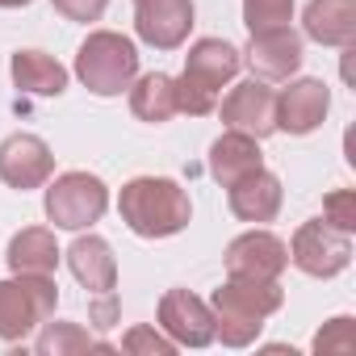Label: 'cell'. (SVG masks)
I'll use <instances>...</instances> for the list:
<instances>
[{"label": "cell", "mask_w": 356, "mask_h": 356, "mask_svg": "<svg viewBox=\"0 0 356 356\" xmlns=\"http://www.w3.org/2000/svg\"><path fill=\"white\" fill-rule=\"evenodd\" d=\"M138 13H134V30L143 42L172 51L189 38L193 26V0H134Z\"/></svg>", "instance_id": "9c48e42d"}, {"label": "cell", "mask_w": 356, "mask_h": 356, "mask_svg": "<svg viewBox=\"0 0 356 356\" xmlns=\"http://www.w3.org/2000/svg\"><path fill=\"white\" fill-rule=\"evenodd\" d=\"M109 352L105 343H97V339H88V331H80V327H72V323H51L47 331H42V339H38V352L42 356H63V352Z\"/></svg>", "instance_id": "7402d4cb"}, {"label": "cell", "mask_w": 356, "mask_h": 356, "mask_svg": "<svg viewBox=\"0 0 356 356\" xmlns=\"http://www.w3.org/2000/svg\"><path fill=\"white\" fill-rule=\"evenodd\" d=\"M285 260H289L285 243L268 231H252L227 248V273L243 281H273L285 268Z\"/></svg>", "instance_id": "7c38bea8"}, {"label": "cell", "mask_w": 356, "mask_h": 356, "mask_svg": "<svg viewBox=\"0 0 356 356\" xmlns=\"http://www.w3.org/2000/svg\"><path fill=\"white\" fill-rule=\"evenodd\" d=\"M92 318H97V327H113V318H118V302H113V293H101Z\"/></svg>", "instance_id": "83f0119b"}, {"label": "cell", "mask_w": 356, "mask_h": 356, "mask_svg": "<svg viewBox=\"0 0 356 356\" xmlns=\"http://www.w3.org/2000/svg\"><path fill=\"white\" fill-rule=\"evenodd\" d=\"M126 352H151V356H168L172 352V339H163L159 331H151V327H134L130 335H126V343H122Z\"/></svg>", "instance_id": "484cf974"}, {"label": "cell", "mask_w": 356, "mask_h": 356, "mask_svg": "<svg viewBox=\"0 0 356 356\" xmlns=\"http://www.w3.org/2000/svg\"><path fill=\"white\" fill-rule=\"evenodd\" d=\"M281 306V289L273 281H243L231 277L218 293H214V331L222 335V343L239 348L248 343L260 323Z\"/></svg>", "instance_id": "3957f363"}, {"label": "cell", "mask_w": 356, "mask_h": 356, "mask_svg": "<svg viewBox=\"0 0 356 356\" xmlns=\"http://www.w3.org/2000/svg\"><path fill=\"white\" fill-rule=\"evenodd\" d=\"M306 34L327 47H348L356 38V0H310Z\"/></svg>", "instance_id": "2e32d148"}, {"label": "cell", "mask_w": 356, "mask_h": 356, "mask_svg": "<svg viewBox=\"0 0 356 356\" xmlns=\"http://www.w3.org/2000/svg\"><path fill=\"white\" fill-rule=\"evenodd\" d=\"M67 260H72V273L80 277V285H88L92 293H113L118 264H113V252H109L105 239H97V235L76 239L72 252H67Z\"/></svg>", "instance_id": "e0dca14e"}, {"label": "cell", "mask_w": 356, "mask_h": 356, "mask_svg": "<svg viewBox=\"0 0 356 356\" xmlns=\"http://www.w3.org/2000/svg\"><path fill=\"white\" fill-rule=\"evenodd\" d=\"M0 5H5V9H17V5H30V0H0Z\"/></svg>", "instance_id": "f1b7e54d"}, {"label": "cell", "mask_w": 356, "mask_h": 356, "mask_svg": "<svg viewBox=\"0 0 356 356\" xmlns=\"http://www.w3.org/2000/svg\"><path fill=\"white\" fill-rule=\"evenodd\" d=\"M109 206V193L97 176L88 172H67L47 189V214L55 227H67V231H80L88 222H97Z\"/></svg>", "instance_id": "8992f818"}, {"label": "cell", "mask_w": 356, "mask_h": 356, "mask_svg": "<svg viewBox=\"0 0 356 356\" xmlns=\"http://www.w3.org/2000/svg\"><path fill=\"white\" fill-rule=\"evenodd\" d=\"M126 227L143 239H163V235H176L185 222H189V197L181 185L163 181V176H138L122 189V202H118Z\"/></svg>", "instance_id": "6da1fadb"}, {"label": "cell", "mask_w": 356, "mask_h": 356, "mask_svg": "<svg viewBox=\"0 0 356 356\" xmlns=\"http://www.w3.org/2000/svg\"><path fill=\"white\" fill-rule=\"evenodd\" d=\"M9 264H13V273H55L59 248H55L51 231H22L9 243Z\"/></svg>", "instance_id": "44dd1931"}, {"label": "cell", "mask_w": 356, "mask_h": 356, "mask_svg": "<svg viewBox=\"0 0 356 356\" xmlns=\"http://www.w3.org/2000/svg\"><path fill=\"white\" fill-rule=\"evenodd\" d=\"M289 13H293V0H243V17L252 34L289 26Z\"/></svg>", "instance_id": "603a6c76"}, {"label": "cell", "mask_w": 356, "mask_h": 356, "mask_svg": "<svg viewBox=\"0 0 356 356\" xmlns=\"http://www.w3.org/2000/svg\"><path fill=\"white\" fill-rule=\"evenodd\" d=\"M222 122L239 134H252V138L273 134L277 130V92L260 80L231 88V97L222 101Z\"/></svg>", "instance_id": "30bf717a"}, {"label": "cell", "mask_w": 356, "mask_h": 356, "mask_svg": "<svg viewBox=\"0 0 356 356\" xmlns=\"http://www.w3.org/2000/svg\"><path fill=\"white\" fill-rule=\"evenodd\" d=\"M159 323H163V331H168L176 343H189V348H202V343L214 339V310H210L202 298H193L189 289L163 293V302H159Z\"/></svg>", "instance_id": "8fae6325"}, {"label": "cell", "mask_w": 356, "mask_h": 356, "mask_svg": "<svg viewBox=\"0 0 356 356\" xmlns=\"http://www.w3.org/2000/svg\"><path fill=\"white\" fill-rule=\"evenodd\" d=\"M130 109L143 122H168L176 113V84H172V76H159V72L143 76L130 88Z\"/></svg>", "instance_id": "ffe728a7"}, {"label": "cell", "mask_w": 356, "mask_h": 356, "mask_svg": "<svg viewBox=\"0 0 356 356\" xmlns=\"http://www.w3.org/2000/svg\"><path fill=\"white\" fill-rule=\"evenodd\" d=\"M248 63L260 80H285L298 72L302 63V38L289 30V26H277V30H260L252 34V51H248Z\"/></svg>", "instance_id": "4fadbf2b"}, {"label": "cell", "mask_w": 356, "mask_h": 356, "mask_svg": "<svg viewBox=\"0 0 356 356\" xmlns=\"http://www.w3.org/2000/svg\"><path fill=\"white\" fill-rule=\"evenodd\" d=\"M76 72H80V80H84L92 92L113 97V92L130 88V80H134V72H138V55H134L130 38L101 30V34H92V38L80 47Z\"/></svg>", "instance_id": "277c9868"}, {"label": "cell", "mask_w": 356, "mask_h": 356, "mask_svg": "<svg viewBox=\"0 0 356 356\" xmlns=\"http://www.w3.org/2000/svg\"><path fill=\"white\" fill-rule=\"evenodd\" d=\"M55 172V155L34 134H13L0 143V181L13 189H38Z\"/></svg>", "instance_id": "ba28073f"}, {"label": "cell", "mask_w": 356, "mask_h": 356, "mask_svg": "<svg viewBox=\"0 0 356 356\" xmlns=\"http://www.w3.org/2000/svg\"><path fill=\"white\" fill-rule=\"evenodd\" d=\"M327 113V88L318 80H298L277 97V126L289 134H306Z\"/></svg>", "instance_id": "5bb4252c"}, {"label": "cell", "mask_w": 356, "mask_h": 356, "mask_svg": "<svg viewBox=\"0 0 356 356\" xmlns=\"http://www.w3.org/2000/svg\"><path fill=\"white\" fill-rule=\"evenodd\" d=\"M348 260H352L348 231H335L331 222H306L293 235V264L310 277H335L339 268H348Z\"/></svg>", "instance_id": "52a82bcc"}, {"label": "cell", "mask_w": 356, "mask_h": 356, "mask_svg": "<svg viewBox=\"0 0 356 356\" xmlns=\"http://www.w3.org/2000/svg\"><path fill=\"white\" fill-rule=\"evenodd\" d=\"M231 210L243 222H268L281 210V185H277V176H268L264 168H256V172L243 176V181H235L231 185Z\"/></svg>", "instance_id": "9a60e30c"}, {"label": "cell", "mask_w": 356, "mask_h": 356, "mask_svg": "<svg viewBox=\"0 0 356 356\" xmlns=\"http://www.w3.org/2000/svg\"><path fill=\"white\" fill-rule=\"evenodd\" d=\"M323 210H327V222L335 227V231H348L352 235V227H356V193H331L327 202H323Z\"/></svg>", "instance_id": "d4e9b609"}, {"label": "cell", "mask_w": 356, "mask_h": 356, "mask_svg": "<svg viewBox=\"0 0 356 356\" xmlns=\"http://www.w3.org/2000/svg\"><path fill=\"white\" fill-rule=\"evenodd\" d=\"M105 5L109 0H55V9L63 17H72V22H97L105 13Z\"/></svg>", "instance_id": "4316f807"}, {"label": "cell", "mask_w": 356, "mask_h": 356, "mask_svg": "<svg viewBox=\"0 0 356 356\" xmlns=\"http://www.w3.org/2000/svg\"><path fill=\"white\" fill-rule=\"evenodd\" d=\"M239 72V51L218 38H202L189 59L185 76L172 80L176 84V113H210L218 105V88Z\"/></svg>", "instance_id": "7a4b0ae2"}, {"label": "cell", "mask_w": 356, "mask_h": 356, "mask_svg": "<svg viewBox=\"0 0 356 356\" xmlns=\"http://www.w3.org/2000/svg\"><path fill=\"white\" fill-rule=\"evenodd\" d=\"M13 80H17L22 92H34V97H59L67 88V72L42 51L13 55Z\"/></svg>", "instance_id": "d6986e66"}, {"label": "cell", "mask_w": 356, "mask_h": 356, "mask_svg": "<svg viewBox=\"0 0 356 356\" xmlns=\"http://www.w3.org/2000/svg\"><path fill=\"white\" fill-rule=\"evenodd\" d=\"M210 168H214L218 181L231 189L235 181H243L248 172H256V168H260V138L239 134V130L222 134V138L214 143V151H210Z\"/></svg>", "instance_id": "ac0fdd59"}, {"label": "cell", "mask_w": 356, "mask_h": 356, "mask_svg": "<svg viewBox=\"0 0 356 356\" xmlns=\"http://www.w3.org/2000/svg\"><path fill=\"white\" fill-rule=\"evenodd\" d=\"M55 298L59 293L51 273H22V281H0V335L22 339L30 327L47 323Z\"/></svg>", "instance_id": "5b68a950"}, {"label": "cell", "mask_w": 356, "mask_h": 356, "mask_svg": "<svg viewBox=\"0 0 356 356\" xmlns=\"http://www.w3.org/2000/svg\"><path fill=\"white\" fill-rule=\"evenodd\" d=\"M356 348V327L352 318H335L327 331H318L314 339V352H352Z\"/></svg>", "instance_id": "cb8c5ba5"}]
</instances>
